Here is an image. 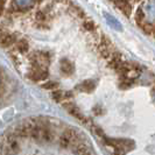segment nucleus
I'll return each mask as SVG.
<instances>
[{
    "instance_id": "obj_4",
    "label": "nucleus",
    "mask_w": 155,
    "mask_h": 155,
    "mask_svg": "<svg viewBox=\"0 0 155 155\" xmlns=\"http://www.w3.org/2000/svg\"><path fill=\"white\" fill-rule=\"evenodd\" d=\"M15 84L12 76L0 64V109L7 104L14 93Z\"/></svg>"
},
{
    "instance_id": "obj_3",
    "label": "nucleus",
    "mask_w": 155,
    "mask_h": 155,
    "mask_svg": "<svg viewBox=\"0 0 155 155\" xmlns=\"http://www.w3.org/2000/svg\"><path fill=\"white\" fill-rule=\"evenodd\" d=\"M143 34L154 36L155 0H109Z\"/></svg>"
},
{
    "instance_id": "obj_2",
    "label": "nucleus",
    "mask_w": 155,
    "mask_h": 155,
    "mask_svg": "<svg viewBox=\"0 0 155 155\" xmlns=\"http://www.w3.org/2000/svg\"><path fill=\"white\" fill-rule=\"evenodd\" d=\"M0 155H96L89 141L70 125L33 117L0 137Z\"/></svg>"
},
{
    "instance_id": "obj_1",
    "label": "nucleus",
    "mask_w": 155,
    "mask_h": 155,
    "mask_svg": "<svg viewBox=\"0 0 155 155\" xmlns=\"http://www.w3.org/2000/svg\"><path fill=\"white\" fill-rule=\"evenodd\" d=\"M0 49L109 155H154V76L74 0H0Z\"/></svg>"
}]
</instances>
